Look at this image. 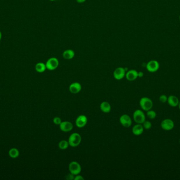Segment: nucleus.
Wrapping results in <instances>:
<instances>
[{"label":"nucleus","mask_w":180,"mask_h":180,"mask_svg":"<svg viewBox=\"0 0 180 180\" xmlns=\"http://www.w3.org/2000/svg\"><path fill=\"white\" fill-rule=\"evenodd\" d=\"M81 89H82V86L79 82H77L71 84L69 87L70 91L74 94L80 93Z\"/></svg>","instance_id":"12"},{"label":"nucleus","mask_w":180,"mask_h":180,"mask_svg":"<svg viewBox=\"0 0 180 180\" xmlns=\"http://www.w3.org/2000/svg\"><path fill=\"white\" fill-rule=\"evenodd\" d=\"M1 38H2V33H1V32L0 31V41L1 40Z\"/></svg>","instance_id":"29"},{"label":"nucleus","mask_w":180,"mask_h":180,"mask_svg":"<svg viewBox=\"0 0 180 180\" xmlns=\"http://www.w3.org/2000/svg\"><path fill=\"white\" fill-rule=\"evenodd\" d=\"M74 56H75L74 51L71 49L66 50L63 53V57L66 60H71L73 58Z\"/></svg>","instance_id":"17"},{"label":"nucleus","mask_w":180,"mask_h":180,"mask_svg":"<svg viewBox=\"0 0 180 180\" xmlns=\"http://www.w3.org/2000/svg\"><path fill=\"white\" fill-rule=\"evenodd\" d=\"M8 154L11 158H17L19 155V151L15 148H12L9 150Z\"/></svg>","instance_id":"19"},{"label":"nucleus","mask_w":180,"mask_h":180,"mask_svg":"<svg viewBox=\"0 0 180 180\" xmlns=\"http://www.w3.org/2000/svg\"><path fill=\"white\" fill-rule=\"evenodd\" d=\"M85 1H86V0H77V2L78 3H83V2H84Z\"/></svg>","instance_id":"28"},{"label":"nucleus","mask_w":180,"mask_h":180,"mask_svg":"<svg viewBox=\"0 0 180 180\" xmlns=\"http://www.w3.org/2000/svg\"><path fill=\"white\" fill-rule=\"evenodd\" d=\"M147 115L149 118H150L151 120H153L156 118V113L154 110L150 109L147 112Z\"/></svg>","instance_id":"21"},{"label":"nucleus","mask_w":180,"mask_h":180,"mask_svg":"<svg viewBox=\"0 0 180 180\" xmlns=\"http://www.w3.org/2000/svg\"><path fill=\"white\" fill-rule=\"evenodd\" d=\"M74 176H75V175L71 174V173H70V174H68L66 175V180H74Z\"/></svg>","instance_id":"25"},{"label":"nucleus","mask_w":180,"mask_h":180,"mask_svg":"<svg viewBox=\"0 0 180 180\" xmlns=\"http://www.w3.org/2000/svg\"><path fill=\"white\" fill-rule=\"evenodd\" d=\"M82 137L81 136L77 133H74L71 134L68 139L69 145L72 147L78 146L81 143Z\"/></svg>","instance_id":"1"},{"label":"nucleus","mask_w":180,"mask_h":180,"mask_svg":"<svg viewBox=\"0 0 180 180\" xmlns=\"http://www.w3.org/2000/svg\"><path fill=\"white\" fill-rule=\"evenodd\" d=\"M143 76H144V74H143V72H141V71L138 72V77L142 78V77H143Z\"/></svg>","instance_id":"27"},{"label":"nucleus","mask_w":180,"mask_h":180,"mask_svg":"<svg viewBox=\"0 0 180 180\" xmlns=\"http://www.w3.org/2000/svg\"><path fill=\"white\" fill-rule=\"evenodd\" d=\"M87 117L84 115L79 116L75 120V125L79 128L84 127L87 124Z\"/></svg>","instance_id":"10"},{"label":"nucleus","mask_w":180,"mask_h":180,"mask_svg":"<svg viewBox=\"0 0 180 180\" xmlns=\"http://www.w3.org/2000/svg\"><path fill=\"white\" fill-rule=\"evenodd\" d=\"M50 1H55V0H50Z\"/></svg>","instance_id":"31"},{"label":"nucleus","mask_w":180,"mask_h":180,"mask_svg":"<svg viewBox=\"0 0 180 180\" xmlns=\"http://www.w3.org/2000/svg\"><path fill=\"white\" fill-rule=\"evenodd\" d=\"M142 125L143 126V128L145 129L149 130L150 128L152 127V123L150 122V121H147V120H145L144 122L142 124Z\"/></svg>","instance_id":"22"},{"label":"nucleus","mask_w":180,"mask_h":180,"mask_svg":"<svg viewBox=\"0 0 180 180\" xmlns=\"http://www.w3.org/2000/svg\"><path fill=\"white\" fill-rule=\"evenodd\" d=\"M100 109L101 111L104 113H109L111 110V106L109 103L103 101L100 105Z\"/></svg>","instance_id":"16"},{"label":"nucleus","mask_w":180,"mask_h":180,"mask_svg":"<svg viewBox=\"0 0 180 180\" xmlns=\"http://www.w3.org/2000/svg\"><path fill=\"white\" fill-rule=\"evenodd\" d=\"M59 126L61 131H62L63 132L70 131L73 128V125L72 123L68 121L62 122Z\"/></svg>","instance_id":"11"},{"label":"nucleus","mask_w":180,"mask_h":180,"mask_svg":"<svg viewBox=\"0 0 180 180\" xmlns=\"http://www.w3.org/2000/svg\"><path fill=\"white\" fill-rule=\"evenodd\" d=\"M140 106L143 110L147 112L152 109L153 106V103L150 98L147 97H142L140 101Z\"/></svg>","instance_id":"2"},{"label":"nucleus","mask_w":180,"mask_h":180,"mask_svg":"<svg viewBox=\"0 0 180 180\" xmlns=\"http://www.w3.org/2000/svg\"><path fill=\"white\" fill-rule=\"evenodd\" d=\"M179 99L177 96L174 95H170L167 98V102L170 106L172 107H177L179 103Z\"/></svg>","instance_id":"15"},{"label":"nucleus","mask_w":180,"mask_h":180,"mask_svg":"<svg viewBox=\"0 0 180 180\" xmlns=\"http://www.w3.org/2000/svg\"><path fill=\"white\" fill-rule=\"evenodd\" d=\"M167 97L165 95H162L159 97V101L162 103H165L167 101Z\"/></svg>","instance_id":"23"},{"label":"nucleus","mask_w":180,"mask_h":180,"mask_svg":"<svg viewBox=\"0 0 180 180\" xmlns=\"http://www.w3.org/2000/svg\"><path fill=\"white\" fill-rule=\"evenodd\" d=\"M126 78L128 80L132 82L136 80L138 78V72L133 69L128 70L126 73Z\"/></svg>","instance_id":"13"},{"label":"nucleus","mask_w":180,"mask_h":180,"mask_svg":"<svg viewBox=\"0 0 180 180\" xmlns=\"http://www.w3.org/2000/svg\"><path fill=\"white\" fill-rule=\"evenodd\" d=\"M74 180H84V179L83 178V177L81 176V175H75V177L74 179Z\"/></svg>","instance_id":"26"},{"label":"nucleus","mask_w":180,"mask_h":180,"mask_svg":"<svg viewBox=\"0 0 180 180\" xmlns=\"http://www.w3.org/2000/svg\"><path fill=\"white\" fill-rule=\"evenodd\" d=\"M161 127L164 131H171L174 127V123L172 120L167 118L162 121Z\"/></svg>","instance_id":"5"},{"label":"nucleus","mask_w":180,"mask_h":180,"mask_svg":"<svg viewBox=\"0 0 180 180\" xmlns=\"http://www.w3.org/2000/svg\"><path fill=\"white\" fill-rule=\"evenodd\" d=\"M53 123H54V124H55V125H59L61 123V122H62V120H61V119L60 117H55L53 118Z\"/></svg>","instance_id":"24"},{"label":"nucleus","mask_w":180,"mask_h":180,"mask_svg":"<svg viewBox=\"0 0 180 180\" xmlns=\"http://www.w3.org/2000/svg\"><path fill=\"white\" fill-rule=\"evenodd\" d=\"M59 65V62L57 58H51L47 61L45 64L47 69L49 70H54L57 68Z\"/></svg>","instance_id":"6"},{"label":"nucleus","mask_w":180,"mask_h":180,"mask_svg":"<svg viewBox=\"0 0 180 180\" xmlns=\"http://www.w3.org/2000/svg\"><path fill=\"white\" fill-rule=\"evenodd\" d=\"M146 68L147 71L153 73L158 70L160 68V64L156 60H151L147 64Z\"/></svg>","instance_id":"7"},{"label":"nucleus","mask_w":180,"mask_h":180,"mask_svg":"<svg viewBox=\"0 0 180 180\" xmlns=\"http://www.w3.org/2000/svg\"><path fill=\"white\" fill-rule=\"evenodd\" d=\"M144 128L142 124H137L135 125L132 128V133L135 136H140L143 134L144 131Z\"/></svg>","instance_id":"14"},{"label":"nucleus","mask_w":180,"mask_h":180,"mask_svg":"<svg viewBox=\"0 0 180 180\" xmlns=\"http://www.w3.org/2000/svg\"><path fill=\"white\" fill-rule=\"evenodd\" d=\"M133 118V120L135 123L141 124H142L146 120L145 115L144 112L140 109H137L134 112Z\"/></svg>","instance_id":"4"},{"label":"nucleus","mask_w":180,"mask_h":180,"mask_svg":"<svg viewBox=\"0 0 180 180\" xmlns=\"http://www.w3.org/2000/svg\"><path fill=\"white\" fill-rule=\"evenodd\" d=\"M47 69V67L45 64L44 63H38L36 65V71L38 72L39 73H42L45 71Z\"/></svg>","instance_id":"18"},{"label":"nucleus","mask_w":180,"mask_h":180,"mask_svg":"<svg viewBox=\"0 0 180 180\" xmlns=\"http://www.w3.org/2000/svg\"><path fill=\"white\" fill-rule=\"evenodd\" d=\"M59 148L62 150H65L66 149H67L68 148L69 146L68 141H66L65 140H62L61 141H60L59 143Z\"/></svg>","instance_id":"20"},{"label":"nucleus","mask_w":180,"mask_h":180,"mask_svg":"<svg viewBox=\"0 0 180 180\" xmlns=\"http://www.w3.org/2000/svg\"><path fill=\"white\" fill-rule=\"evenodd\" d=\"M120 122L121 125L126 128L130 127L132 125V119L128 115L124 114L120 118Z\"/></svg>","instance_id":"8"},{"label":"nucleus","mask_w":180,"mask_h":180,"mask_svg":"<svg viewBox=\"0 0 180 180\" xmlns=\"http://www.w3.org/2000/svg\"><path fill=\"white\" fill-rule=\"evenodd\" d=\"M177 106L179 107V108L180 110V101H179V105H178Z\"/></svg>","instance_id":"30"},{"label":"nucleus","mask_w":180,"mask_h":180,"mask_svg":"<svg viewBox=\"0 0 180 180\" xmlns=\"http://www.w3.org/2000/svg\"></svg>","instance_id":"32"},{"label":"nucleus","mask_w":180,"mask_h":180,"mask_svg":"<svg viewBox=\"0 0 180 180\" xmlns=\"http://www.w3.org/2000/svg\"><path fill=\"white\" fill-rule=\"evenodd\" d=\"M126 71L122 67H119L115 70L113 72V76L116 80H120L126 76Z\"/></svg>","instance_id":"9"},{"label":"nucleus","mask_w":180,"mask_h":180,"mask_svg":"<svg viewBox=\"0 0 180 180\" xmlns=\"http://www.w3.org/2000/svg\"></svg>","instance_id":"33"},{"label":"nucleus","mask_w":180,"mask_h":180,"mask_svg":"<svg viewBox=\"0 0 180 180\" xmlns=\"http://www.w3.org/2000/svg\"><path fill=\"white\" fill-rule=\"evenodd\" d=\"M68 169L71 174L74 175L79 174L81 172L82 168L81 165L76 161H72L68 165Z\"/></svg>","instance_id":"3"}]
</instances>
